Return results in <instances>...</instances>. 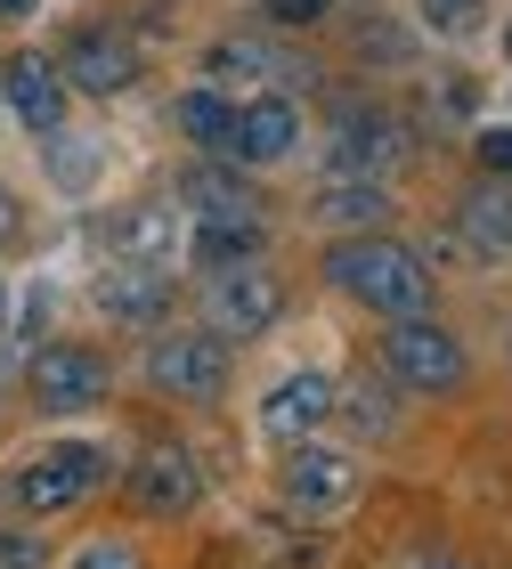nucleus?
I'll list each match as a JSON object with an SVG mask.
<instances>
[{
	"label": "nucleus",
	"instance_id": "22",
	"mask_svg": "<svg viewBox=\"0 0 512 569\" xmlns=\"http://www.w3.org/2000/svg\"><path fill=\"white\" fill-rule=\"evenodd\" d=\"M49 171H58V188H90V154H73V147H58V154H49Z\"/></svg>",
	"mask_w": 512,
	"mask_h": 569
},
{
	"label": "nucleus",
	"instance_id": "3",
	"mask_svg": "<svg viewBox=\"0 0 512 569\" xmlns=\"http://www.w3.org/2000/svg\"><path fill=\"white\" fill-rule=\"evenodd\" d=\"M212 326L220 333H269L277 326V277L261 261H237V269H212Z\"/></svg>",
	"mask_w": 512,
	"mask_h": 569
},
{
	"label": "nucleus",
	"instance_id": "6",
	"mask_svg": "<svg viewBox=\"0 0 512 569\" xmlns=\"http://www.w3.org/2000/svg\"><path fill=\"white\" fill-rule=\"evenodd\" d=\"M98 391H107V367H98L82 342H58V350L33 358V399L49 416H73V407H90Z\"/></svg>",
	"mask_w": 512,
	"mask_h": 569
},
{
	"label": "nucleus",
	"instance_id": "27",
	"mask_svg": "<svg viewBox=\"0 0 512 569\" xmlns=\"http://www.w3.org/2000/svg\"><path fill=\"white\" fill-rule=\"evenodd\" d=\"M24 9H33V0H0V17H24Z\"/></svg>",
	"mask_w": 512,
	"mask_h": 569
},
{
	"label": "nucleus",
	"instance_id": "8",
	"mask_svg": "<svg viewBox=\"0 0 512 569\" xmlns=\"http://www.w3.org/2000/svg\"><path fill=\"white\" fill-rule=\"evenodd\" d=\"M220 375H228V358L212 350V333H163V342H155V382H163V391L212 399Z\"/></svg>",
	"mask_w": 512,
	"mask_h": 569
},
{
	"label": "nucleus",
	"instance_id": "19",
	"mask_svg": "<svg viewBox=\"0 0 512 569\" xmlns=\"http://www.w3.org/2000/svg\"><path fill=\"white\" fill-rule=\"evenodd\" d=\"M114 244H122V252H155V244H163V212H147V220H114Z\"/></svg>",
	"mask_w": 512,
	"mask_h": 569
},
{
	"label": "nucleus",
	"instance_id": "25",
	"mask_svg": "<svg viewBox=\"0 0 512 569\" xmlns=\"http://www.w3.org/2000/svg\"><path fill=\"white\" fill-rule=\"evenodd\" d=\"M423 17H431V24H472L480 0H423Z\"/></svg>",
	"mask_w": 512,
	"mask_h": 569
},
{
	"label": "nucleus",
	"instance_id": "13",
	"mask_svg": "<svg viewBox=\"0 0 512 569\" xmlns=\"http://www.w3.org/2000/svg\"><path fill=\"white\" fill-rule=\"evenodd\" d=\"M0 90H9L17 122H33V131H58V122H66V82L41 58H17L9 73H0Z\"/></svg>",
	"mask_w": 512,
	"mask_h": 569
},
{
	"label": "nucleus",
	"instance_id": "26",
	"mask_svg": "<svg viewBox=\"0 0 512 569\" xmlns=\"http://www.w3.org/2000/svg\"><path fill=\"white\" fill-rule=\"evenodd\" d=\"M17 237V212H9V196H0V244H9Z\"/></svg>",
	"mask_w": 512,
	"mask_h": 569
},
{
	"label": "nucleus",
	"instance_id": "20",
	"mask_svg": "<svg viewBox=\"0 0 512 569\" xmlns=\"http://www.w3.org/2000/svg\"><path fill=\"white\" fill-rule=\"evenodd\" d=\"M472 154H480L489 171H504V179H512V122H496V131H480V139H472Z\"/></svg>",
	"mask_w": 512,
	"mask_h": 569
},
{
	"label": "nucleus",
	"instance_id": "4",
	"mask_svg": "<svg viewBox=\"0 0 512 569\" xmlns=\"http://www.w3.org/2000/svg\"><path fill=\"white\" fill-rule=\"evenodd\" d=\"M98 472H107V456H98V448H58V456H41L33 472H17L9 497H17L24 512H58V505H73V497H90Z\"/></svg>",
	"mask_w": 512,
	"mask_h": 569
},
{
	"label": "nucleus",
	"instance_id": "18",
	"mask_svg": "<svg viewBox=\"0 0 512 569\" xmlns=\"http://www.w3.org/2000/svg\"><path fill=\"white\" fill-rule=\"evenodd\" d=\"M472 237L480 244H512V196H480L472 203Z\"/></svg>",
	"mask_w": 512,
	"mask_h": 569
},
{
	"label": "nucleus",
	"instance_id": "1",
	"mask_svg": "<svg viewBox=\"0 0 512 569\" xmlns=\"http://www.w3.org/2000/svg\"><path fill=\"white\" fill-rule=\"evenodd\" d=\"M325 277H334L350 301L382 309V318H415V309H423V293H431L423 261H415L406 244H382V237H350V244H334Z\"/></svg>",
	"mask_w": 512,
	"mask_h": 569
},
{
	"label": "nucleus",
	"instance_id": "23",
	"mask_svg": "<svg viewBox=\"0 0 512 569\" xmlns=\"http://www.w3.org/2000/svg\"><path fill=\"white\" fill-rule=\"evenodd\" d=\"M0 569H41V546L17 537V529H0Z\"/></svg>",
	"mask_w": 512,
	"mask_h": 569
},
{
	"label": "nucleus",
	"instance_id": "11",
	"mask_svg": "<svg viewBox=\"0 0 512 569\" xmlns=\"http://www.w3.org/2000/svg\"><path fill=\"white\" fill-rule=\"evenodd\" d=\"M293 147H301L293 98H252V107H237V154L244 163H285Z\"/></svg>",
	"mask_w": 512,
	"mask_h": 569
},
{
	"label": "nucleus",
	"instance_id": "16",
	"mask_svg": "<svg viewBox=\"0 0 512 569\" xmlns=\"http://www.w3.org/2000/svg\"><path fill=\"white\" fill-rule=\"evenodd\" d=\"M195 261H203V277L237 269V261H261V220H203L195 228Z\"/></svg>",
	"mask_w": 512,
	"mask_h": 569
},
{
	"label": "nucleus",
	"instance_id": "12",
	"mask_svg": "<svg viewBox=\"0 0 512 569\" xmlns=\"http://www.w3.org/2000/svg\"><path fill=\"white\" fill-rule=\"evenodd\" d=\"M131 505L147 512H188L195 505V456L188 448H147L131 472Z\"/></svg>",
	"mask_w": 512,
	"mask_h": 569
},
{
	"label": "nucleus",
	"instance_id": "24",
	"mask_svg": "<svg viewBox=\"0 0 512 569\" xmlns=\"http://www.w3.org/2000/svg\"><path fill=\"white\" fill-rule=\"evenodd\" d=\"M325 9H334V0H269V17H277V24H318Z\"/></svg>",
	"mask_w": 512,
	"mask_h": 569
},
{
	"label": "nucleus",
	"instance_id": "2",
	"mask_svg": "<svg viewBox=\"0 0 512 569\" xmlns=\"http://www.w3.org/2000/svg\"><path fill=\"white\" fill-rule=\"evenodd\" d=\"M382 358H391V375L406 391H455V382H464V342L440 333V326H423V318H399Z\"/></svg>",
	"mask_w": 512,
	"mask_h": 569
},
{
	"label": "nucleus",
	"instance_id": "15",
	"mask_svg": "<svg viewBox=\"0 0 512 569\" xmlns=\"http://www.w3.org/2000/svg\"><path fill=\"white\" fill-rule=\"evenodd\" d=\"M179 131L195 147H212V154H237V107H228L220 90H188L179 98Z\"/></svg>",
	"mask_w": 512,
	"mask_h": 569
},
{
	"label": "nucleus",
	"instance_id": "17",
	"mask_svg": "<svg viewBox=\"0 0 512 569\" xmlns=\"http://www.w3.org/2000/svg\"><path fill=\"white\" fill-rule=\"evenodd\" d=\"M325 212L350 220V228H367V220L391 212V203H382V188H367V179H342V188H325Z\"/></svg>",
	"mask_w": 512,
	"mask_h": 569
},
{
	"label": "nucleus",
	"instance_id": "7",
	"mask_svg": "<svg viewBox=\"0 0 512 569\" xmlns=\"http://www.w3.org/2000/svg\"><path fill=\"white\" fill-rule=\"evenodd\" d=\"M277 480H285V497H293L301 512H342V505H350V488H358L350 456H334V448H293Z\"/></svg>",
	"mask_w": 512,
	"mask_h": 569
},
{
	"label": "nucleus",
	"instance_id": "29",
	"mask_svg": "<svg viewBox=\"0 0 512 569\" xmlns=\"http://www.w3.org/2000/svg\"><path fill=\"white\" fill-rule=\"evenodd\" d=\"M504 49H512V24H504Z\"/></svg>",
	"mask_w": 512,
	"mask_h": 569
},
{
	"label": "nucleus",
	"instance_id": "9",
	"mask_svg": "<svg viewBox=\"0 0 512 569\" xmlns=\"http://www.w3.org/2000/svg\"><path fill=\"white\" fill-rule=\"evenodd\" d=\"M66 82H82L90 98H114V90L139 82V49L122 41V33H82V41L66 49Z\"/></svg>",
	"mask_w": 512,
	"mask_h": 569
},
{
	"label": "nucleus",
	"instance_id": "14",
	"mask_svg": "<svg viewBox=\"0 0 512 569\" xmlns=\"http://www.w3.org/2000/svg\"><path fill=\"white\" fill-rule=\"evenodd\" d=\"M98 309H107L114 326L163 318V277H155V269H114V277H98Z\"/></svg>",
	"mask_w": 512,
	"mask_h": 569
},
{
	"label": "nucleus",
	"instance_id": "5",
	"mask_svg": "<svg viewBox=\"0 0 512 569\" xmlns=\"http://www.w3.org/2000/svg\"><path fill=\"white\" fill-rule=\"evenodd\" d=\"M334 407H342V391L325 375H293V382H277V391L261 399V431L277 439V448H301V439L334 416Z\"/></svg>",
	"mask_w": 512,
	"mask_h": 569
},
{
	"label": "nucleus",
	"instance_id": "21",
	"mask_svg": "<svg viewBox=\"0 0 512 569\" xmlns=\"http://www.w3.org/2000/svg\"><path fill=\"white\" fill-rule=\"evenodd\" d=\"M73 569H139V553L122 546V537H107V546H90V553L73 561Z\"/></svg>",
	"mask_w": 512,
	"mask_h": 569
},
{
	"label": "nucleus",
	"instance_id": "28",
	"mask_svg": "<svg viewBox=\"0 0 512 569\" xmlns=\"http://www.w3.org/2000/svg\"><path fill=\"white\" fill-rule=\"evenodd\" d=\"M423 569H455V561H423Z\"/></svg>",
	"mask_w": 512,
	"mask_h": 569
},
{
	"label": "nucleus",
	"instance_id": "10",
	"mask_svg": "<svg viewBox=\"0 0 512 569\" xmlns=\"http://www.w3.org/2000/svg\"><path fill=\"white\" fill-rule=\"evenodd\" d=\"M399 154H406V131L391 114H350L334 131V179H367L382 163H399Z\"/></svg>",
	"mask_w": 512,
	"mask_h": 569
}]
</instances>
